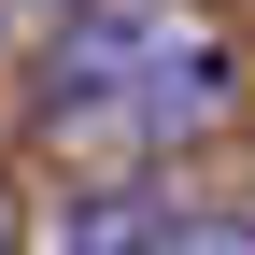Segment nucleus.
<instances>
[{
    "label": "nucleus",
    "instance_id": "nucleus-2",
    "mask_svg": "<svg viewBox=\"0 0 255 255\" xmlns=\"http://www.w3.org/2000/svg\"><path fill=\"white\" fill-rule=\"evenodd\" d=\"M142 255H255V213H156Z\"/></svg>",
    "mask_w": 255,
    "mask_h": 255
},
{
    "label": "nucleus",
    "instance_id": "nucleus-3",
    "mask_svg": "<svg viewBox=\"0 0 255 255\" xmlns=\"http://www.w3.org/2000/svg\"><path fill=\"white\" fill-rule=\"evenodd\" d=\"M142 227H156V199H85L71 213V255H142Z\"/></svg>",
    "mask_w": 255,
    "mask_h": 255
},
{
    "label": "nucleus",
    "instance_id": "nucleus-1",
    "mask_svg": "<svg viewBox=\"0 0 255 255\" xmlns=\"http://www.w3.org/2000/svg\"><path fill=\"white\" fill-rule=\"evenodd\" d=\"M184 43H199V14H184V0H71V14H57V43H43V128H100V114L142 128L156 71H170Z\"/></svg>",
    "mask_w": 255,
    "mask_h": 255
}]
</instances>
